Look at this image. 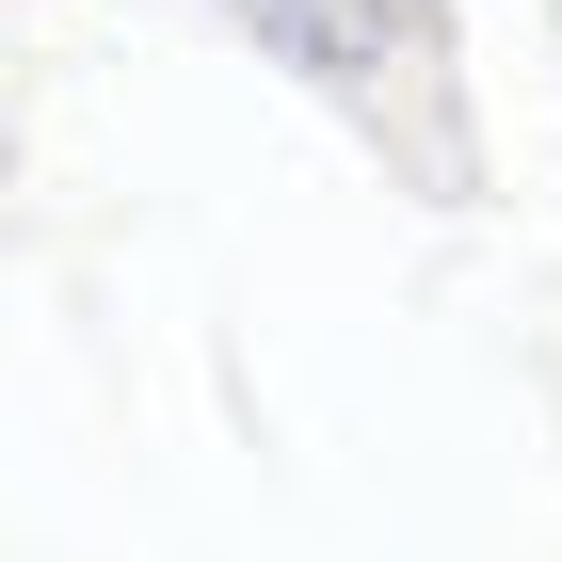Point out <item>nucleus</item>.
<instances>
[{"instance_id":"1","label":"nucleus","mask_w":562,"mask_h":562,"mask_svg":"<svg viewBox=\"0 0 562 562\" xmlns=\"http://www.w3.org/2000/svg\"><path fill=\"white\" fill-rule=\"evenodd\" d=\"M241 16H258V48H290L322 97H386L434 48V0H241Z\"/></svg>"}]
</instances>
